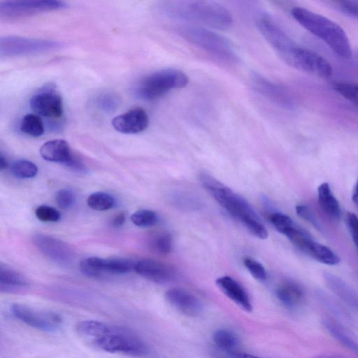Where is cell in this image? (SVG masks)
Listing matches in <instances>:
<instances>
[{
	"instance_id": "1",
	"label": "cell",
	"mask_w": 358,
	"mask_h": 358,
	"mask_svg": "<svg viewBox=\"0 0 358 358\" xmlns=\"http://www.w3.org/2000/svg\"><path fill=\"white\" fill-rule=\"evenodd\" d=\"M200 180L206 191L250 233L260 239L268 237V231L252 207L241 196L213 178L203 173Z\"/></svg>"
},
{
	"instance_id": "2",
	"label": "cell",
	"mask_w": 358,
	"mask_h": 358,
	"mask_svg": "<svg viewBox=\"0 0 358 358\" xmlns=\"http://www.w3.org/2000/svg\"><path fill=\"white\" fill-rule=\"evenodd\" d=\"M163 7L171 18L194 21L217 29H227L232 23L229 12L214 1L176 0L165 2Z\"/></svg>"
},
{
	"instance_id": "3",
	"label": "cell",
	"mask_w": 358,
	"mask_h": 358,
	"mask_svg": "<svg viewBox=\"0 0 358 358\" xmlns=\"http://www.w3.org/2000/svg\"><path fill=\"white\" fill-rule=\"evenodd\" d=\"M291 13L299 24L325 43L339 57L343 59L351 57L349 38L337 23L303 7H294Z\"/></svg>"
},
{
	"instance_id": "4",
	"label": "cell",
	"mask_w": 358,
	"mask_h": 358,
	"mask_svg": "<svg viewBox=\"0 0 358 358\" xmlns=\"http://www.w3.org/2000/svg\"><path fill=\"white\" fill-rule=\"evenodd\" d=\"M188 77L181 71L166 69L144 77L135 88L136 96L142 100H155L173 89L185 87Z\"/></svg>"
},
{
	"instance_id": "5",
	"label": "cell",
	"mask_w": 358,
	"mask_h": 358,
	"mask_svg": "<svg viewBox=\"0 0 358 358\" xmlns=\"http://www.w3.org/2000/svg\"><path fill=\"white\" fill-rule=\"evenodd\" d=\"M93 344L99 350L136 357L150 355L149 346L128 329L115 326L108 334L93 338Z\"/></svg>"
},
{
	"instance_id": "6",
	"label": "cell",
	"mask_w": 358,
	"mask_h": 358,
	"mask_svg": "<svg viewBox=\"0 0 358 358\" xmlns=\"http://www.w3.org/2000/svg\"><path fill=\"white\" fill-rule=\"evenodd\" d=\"M179 32L190 43L216 57L233 62L238 59L231 43L217 33L197 27H184Z\"/></svg>"
},
{
	"instance_id": "7",
	"label": "cell",
	"mask_w": 358,
	"mask_h": 358,
	"mask_svg": "<svg viewBox=\"0 0 358 358\" xmlns=\"http://www.w3.org/2000/svg\"><path fill=\"white\" fill-rule=\"evenodd\" d=\"M62 47L60 42L48 39L17 36H8L0 39V54L6 57L50 52Z\"/></svg>"
},
{
	"instance_id": "8",
	"label": "cell",
	"mask_w": 358,
	"mask_h": 358,
	"mask_svg": "<svg viewBox=\"0 0 358 358\" xmlns=\"http://www.w3.org/2000/svg\"><path fill=\"white\" fill-rule=\"evenodd\" d=\"M66 6V3L54 0L6 1L0 2V17L15 20Z\"/></svg>"
},
{
	"instance_id": "9",
	"label": "cell",
	"mask_w": 358,
	"mask_h": 358,
	"mask_svg": "<svg viewBox=\"0 0 358 358\" xmlns=\"http://www.w3.org/2000/svg\"><path fill=\"white\" fill-rule=\"evenodd\" d=\"M256 23L257 29L266 41L281 59L289 64L293 54L298 46L270 17L261 16L257 19Z\"/></svg>"
},
{
	"instance_id": "10",
	"label": "cell",
	"mask_w": 358,
	"mask_h": 358,
	"mask_svg": "<svg viewBox=\"0 0 358 358\" xmlns=\"http://www.w3.org/2000/svg\"><path fill=\"white\" fill-rule=\"evenodd\" d=\"M10 310L17 320L40 331H54L62 324L60 315L52 311L38 310L21 303L12 304Z\"/></svg>"
},
{
	"instance_id": "11",
	"label": "cell",
	"mask_w": 358,
	"mask_h": 358,
	"mask_svg": "<svg viewBox=\"0 0 358 358\" xmlns=\"http://www.w3.org/2000/svg\"><path fill=\"white\" fill-rule=\"evenodd\" d=\"M289 65L323 78L330 77L333 73L331 64L322 55L299 46L294 51Z\"/></svg>"
},
{
	"instance_id": "12",
	"label": "cell",
	"mask_w": 358,
	"mask_h": 358,
	"mask_svg": "<svg viewBox=\"0 0 358 358\" xmlns=\"http://www.w3.org/2000/svg\"><path fill=\"white\" fill-rule=\"evenodd\" d=\"M29 105L37 115L48 118L58 119L63 114L62 99L51 86L45 87L34 94Z\"/></svg>"
},
{
	"instance_id": "13",
	"label": "cell",
	"mask_w": 358,
	"mask_h": 358,
	"mask_svg": "<svg viewBox=\"0 0 358 358\" xmlns=\"http://www.w3.org/2000/svg\"><path fill=\"white\" fill-rule=\"evenodd\" d=\"M37 248L47 257L59 264H66L72 260L73 253L65 243L45 234L33 237Z\"/></svg>"
},
{
	"instance_id": "14",
	"label": "cell",
	"mask_w": 358,
	"mask_h": 358,
	"mask_svg": "<svg viewBox=\"0 0 358 358\" xmlns=\"http://www.w3.org/2000/svg\"><path fill=\"white\" fill-rule=\"evenodd\" d=\"M165 299L177 310L189 317H196L203 310L199 299L183 289L174 287L167 290Z\"/></svg>"
},
{
	"instance_id": "15",
	"label": "cell",
	"mask_w": 358,
	"mask_h": 358,
	"mask_svg": "<svg viewBox=\"0 0 358 358\" xmlns=\"http://www.w3.org/2000/svg\"><path fill=\"white\" fill-rule=\"evenodd\" d=\"M148 123V116L141 108H132L112 121L114 129L123 134L140 133L147 128Z\"/></svg>"
},
{
	"instance_id": "16",
	"label": "cell",
	"mask_w": 358,
	"mask_h": 358,
	"mask_svg": "<svg viewBox=\"0 0 358 358\" xmlns=\"http://www.w3.org/2000/svg\"><path fill=\"white\" fill-rule=\"evenodd\" d=\"M252 81L257 91L271 101L287 109L294 107V103L289 94L281 86L259 74L254 75Z\"/></svg>"
},
{
	"instance_id": "17",
	"label": "cell",
	"mask_w": 358,
	"mask_h": 358,
	"mask_svg": "<svg viewBox=\"0 0 358 358\" xmlns=\"http://www.w3.org/2000/svg\"><path fill=\"white\" fill-rule=\"evenodd\" d=\"M134 271L145 278L157 283H164L173 278V269L154 259H142L135 263Z\"/></svg>"
},
{
	"instance_id": "18",
	"label": "cell",
	"mask_w": 358,
	"mask_h": 358,
	"mask_svg": "<svg viewBox=\"0 0 358 358\" xmlns=\"http://www.w3.org/2000/svg\"><path fill=\"white\" fill-rule=\"evenodd\" d=\"M218 288L243 310L250 313L252 306L245 289L233 278L225 275L216 280Z\"/></svg>"
},
{
	"instance_id": "19",
	"label": "cell",
	"mask_w": 358,
	"mask_h": 358,
	"mask_svg": "<svg viewBox=\"0 0 358 358\" xmlns=\"http://www.w3.org/2000/svg\"><path fill=\"white\" fill-rule=\"evenodd\" d=\"M275 296L283 306L290 310L298 308L304 300L302 287L297 282L289 280L278 285Z\"/></svg>"
},
{
	"instance_id": "20",
	"label": "cell",
	"mask_w": 358,
	"mask_h": 358,
	"mask_svg": "<svg viewBox=\"0 0 358 358\" xmlns=\"http://www.w3.org/2000/svg\"><path fill=\"white\" fill-rule=\"evenodd\" d=\"M40 155L45 160L66 164L72 157L66 141L55 139L45 143L40 148Z\"/></svg>"
},
{
	"instance_id": "21",
	"label": "cell",
	"mask_w": 358,
	"mask_h": 358,
	"mask_svg": "<svg viewBox=\"0 0 358 358\" xmlns=\"http://www.w3.org/2000/svg\"><path fill=\"white\" fill-rule=\"evenodd\" d=\"M328 287L341 300L358 311V293L342 279L330 273L324 274Z\"/></svg>"
},
{
	"instance_id": "22",
	"label": "cell",
	"mask_w": 358,
	"mask_h": 358,
	"mask_svg": "<svg viewBox=\"0 0 358 358\" xmlns=\"http://www.w3.org/2000/svg\"><path fill=\"white\" fill-rule=\"evenodd\" d=\"M317 199L327 215L333 220H339L341 215L340 204L328 183L323 182L317 187Z\"/></svg>"
},
{
	"instance_id": "23",
	"label": "cell",
	"mask_w": 358,
	"mask_h": 358,
	"mask_svg": "<svg viewBox=\"0 0 358 358\" xmlns=\"http://www.w3.org/2000/svg\"><path fill=\"white\" fill-rule=\"evenodd\" d=\"M96 266L103 275L123 274L134 270L135 263L129 259L115 258L103 259L96 257Z\"/></svg>"
},
{
	"instance_id": "24",
	"label": "cell",
	"mask_w": 358,
	"mask_h": 358,
	"mask_svg": "<svg viewBox=\"0 0 358 358\" xmlns=\"http://www.w3.org/2000/svg\"><path fill=\"white\" fill-rule=\"evenodd\" d=\"M27 279L20 273L2 263L0 265V288L1 291H13L27 286Z\"/></svg>"
},
{
	"instance_id": "25",
	"label": "cell",
	"mask_w": 358,
	"mask_h": 358,
	"mask_svg": "<svg viewBox=\"0 0 358 358\" xmlns=\"http://www.w3.org/2000/svg\"><path fill=\"white\" fill-rule=\"evenodd\" d=\"M304 253L316 261L327 265H336L340 262V257L331 249L314 240L308 243Z\"/></svg>"
},
{
	"instance_id": "26",
	"label": "cell",
	"mask_w": 358,
	"mask_h": 358,
	"mask_svg": "<svg viewBox=\"0 0 358 358\" xmlns=\"http://www.w3.org/2000/svg\"><path fill=\"white\" fill-rule=\"evenodd\" d=\"M212 339L220 350L228 353L234 352L238 345L236 336L232 331L225 329L215 331Z\"/></svg>"
},
{
	"instance_id": "27",
	"label": "cell",
	"mask_w": 358,
	"mask_h": 358,
	"mask_svg": "<svg viewBox=\"0 0 358 358\" xmlns=\"http://www.w3.org/2000/svg\"><path fill=\"white\" fill-rule=\"evenodd\" d=\"M323 325L335 339L358 356V343L346 334L341 327L327 320L323 321Z\"/></svg>"
},
{
	"instance_id": "28",
	"label": "cell",
	"mask_w": 358,
	"mask_h": 358,
	"mask_svg": "<svg viewBox=\"0 0 358 358\" xmlns=\"http://www.w3.org/2000/svg\"><path fill=\"white\" fill-rule=\"evenodd\" d=\"M20 130L30 136L38 137L44 132L43 122L38 115L27 114L21 120Z\"/></svg>"
},
{
	"instance_id": "29",
	"label": "cell",
	"mask_w": 358,
	"mask_h": 358,
	"mask_svg": "<svg viewBox=\"0 0 358 358\" xmlns=\"http://www.w3.org/2000/svg\"><path fill=\"white\" fill-rule=\"evenodd\" d=\"M282 234L286 236L292 244L303 252L308 243L313 240L306 231L295 224L288 228Z\"/></svg>"
},
{
	"instance_id": "30",
	"label": "cell",
	"mask_w": 358,
	"mask_h": 358,
	"mask_svg": "<svg viewBox=\"0 0 358 358\" xmlns=\"http://www.w3.org/2000/svg\"><path fill=\"white\" fill-rule=\"evenodd\" d=\"M87 203L92 209L98 211H103L113 208L115 204V200L113 197L108 193L96 192L88 196Z\"/></svg>"
},
{
	"instance_id": "31",
	"label": "cell",
	"mask_w": 358,
	"mask_h": 358,
	"mask_svg": "<svg viewBox=\"0 0 358 358\" xmlns=\"http://www.w3.org/2000/svg\"><path fill=\"white\" fill-rule=\"evenodd\" d=\"M120 102L119 96L110 92H101L94 100L95 106L106 113L115 111L118 108Z\"/></svg>"
},
{
	"instance_id": "32",
	"label": "cell",
	"mask_w": 358,
	"mask_h": 358,
	"mask_svg": "<svg viewBox=\"0 0 358 358\" xmlns=\"http://www.w3.org/2000/svg\"><path fill=\"white\" fill-rule=\"evenodd\" d=\"M13 175L18 178H31L36 176L38 168L33 162L26 159L15 161L10 166Z\"/></svg>"
},
{
	"instance_id": "33",
	"label": "cell",
	"mask_w": 358,
	"mask_h": 358,
	"mask_svg": "<svg viewBox=\"0 0 358 358\" xmlns=\"http://www.w3.org/2000/svg\"><path fill=\"white\" fill-rule=\"evenodd\" d=\"M333 87L343 97L358 106V83L338 82Z\"/></svg>"
},
{
	"instance_id": "34",
	"label": "cell",
	"mask_w": 358,
	"mask_h": 358,
	"mask_svg": "<svg viewBox=\"0 0 358 358\" xmlns=\"http://www.w3.org/2000/svg\"><path fill=\"white\" fill-rule=\"evenodd\" d=\"M131 220L136 226L148 227L157 222L158 216L153 210L143 209L134 213L131 216Z\"/></svg>"
},
{
	"instance_id": "35",
	"label": "cell",
	"mask_w": 358,
	"mask_h": 358,
	"mask_svg": "<svg viewBox=\"0 0 358 358\" xmlns=\"http://www.w3.org/2000/svg\"><path fill=\"white\" fill-rule=\"evenodd\" d=\"M36 217L45 222H55L60 220V213L55 208L46 205L38 206L35 210Z\"/></svg>"
},
{
	"instance_id": "36",
	"label": "cell",
	"mask_w": 358,
	"mask_h": 358,
	"mask_svg": "<svg viewBox=\"0 0 358 358\" xmlns=\"http://www.w3.org/2000/svg\"><path fill=\"white\" fill-rule=\"evenodd\" d=\"M269 220L275 229L281 234L294 224L288 215L278 212L271 214Z\"/></svg>"
},
{
	"instance_id": "37",
	"label": "cell",
	"mask_w": 358,
	"mask_h": 358,
	"mask_svg": "<svg viewBox=\"0 0 358 358\" xmlns=\"http://www.w3.org/2000/svg\"><path fill=\"white\" fill-rule=\"evenodd\" d=\"M152 247L157 252L162 255L170 253L172 249V238L169 234L157 236L152 242Z\"/></svg>"
},
{
	"instance_id": "38",
	"label": "cell",
	"mask_w": 358,
	"mask_h": 358,
	"mask_svg": "<svg viewBox=\"0 0 358 358\" xmlns=\"http://www.w3.org/2000/svg\"><path fill=\"white\" fill-rule=\"evenodd\" d=\"M243 264L252 277L259 281H264L266 279V272L264 266L250 257H246L243 260Z\"/></svg>"
},
{
	"instance_id": "39",
	"label": "cell",
	"mask_w": 358,
	"mask_h": 358,
	"mask_svg": "<svg viewBox=\"0 0 358 358\" xmlns=\"http://www.w3.org/2000/svg\"><path fill=\"white\" fill-rule=\"evenodd\" d=\"M330 3L341 13L358 19V1H334Z\"/></svg>"
},
{
	"instance_id": "40",
	"label": "cell",
	"mask_w": 358,
	"mask_h": 358,
	"mask_svg": "<svg viewBox=\"0 0 358 358\" xmlns=\"http://www.w3.org/2000/svg\"><path fill=\"white\" fill-rule=\"evenodd\" d=\"M75 196L73 193L67 189L59 190L55 195V201L57 206L62 209L70 208L74 203Z\"/></svg>"
},
{
	"instance_id": "41",
	"label": "cell",
	"mask_w": 358,
	"mask_h": 358,
	"mask_svg": "<svg viewBox=\"0 0 358 358\" xmlns=\"http://www.w3.org/2000/svg\"><path fill=\"white\" fill-rule=\"evenodd\" d=\"M296 212L301 218L310 223L318 230L322 231V227L320 222L308 206L299 205L296 206Z\"/></svg>"
},
{
	"instance_id": "42",
	"label": "cell",
	"mask_w": 358,
	"mask_h": 358,
	"mask_svg": "<svg viewBox=\"0 0 358 358\" xmlns=\"http://www.w3.org/2000/svg\"><path fill=\"white\" fill-rule=\"evenodd\" d=\"M345 221L352 241L358 250V217L355 213L348 212L345 217Z\"/></svg>"
},
{
	"instance_id": "43",
	"label": "cell",
	"mask_w": 358,
	"mask_h": 358,
	"mask_svg": "<svg viewBox=\"0 0 358 358\" xmlns=\"http://www.w3.org/2000/svg\"><path fill=\"white\" fill-rule=\"evenodd\" d=\"M318 297L324 306H325L327 308H328L332 313L336 316H340L342 318L346 317L345 313L343 311L341 307L328 296L324 294L323 293H319Z\"/></svg>"
},
{
	"instance_id": "44",
	"label": "cell",
	"mask_w": 358,
	"mask_h": 358,
	"mask_svg": "<svg viewBox=\"0 0 358 358\" xmlns=\"http://www.w3.org/2000/svg\"><path fill=\"white\" fill-rule=\"evenodd\" d=\"M71 169L79 173H85L87 168L78 158L72 156L71 159L66 164Z\"/></svg>"
},
{
	"instance_id": "45",
	"label": "cell",
	"mask_w": 358,
	"mask_h": 358,
	"mask_svg": "<svg viewBox=\"0 0 358 358\" xmlns=\"http://www.w3.org/2000/svg\"><path fill=\"white\" fill-rule=\"evenodd\" d=\"M126 218L124 213H120L115 216L112 220V225L113 227H120L125 222Z\"/></svg>"
},
{
	"instance_id": "46",
	"label": "cell",
	"mask_w": 358,
	"mask_h": 358,
	"mask_svg": "<svg viewBox=\"0 0 358 358\" xmlns=\"http://www.w3.org/2000/svg\"><path fill=\"white\" fill-rule=\"evenodd\" d=\"M352 201L358 206V179L353 192Z\"/></svg>"
},
{
	"instance_id": "47",
	"label": "cell",
	"mask_w": 358,
	"mask_h": 358,
	"mask_svg": "<svg viewBox=\"0 0 358 358\" xmlns=\"http://www.w3.org/2000/svg\"><path fill=\"white\" fill-rule=\"evenodd\" d=\"M7 165H8V163H7V161L5 158V157L3 156V153L1 152V155H0V168L1 170L6 169L7 167Z\"/></svg>"
},
{
	"instance_id": "48",
	"label": "cell",
	"mask_w": 358,
	"mask_h": 358,
	"mask_svg": "<svg viewBox=\"0 0 358 358\" xmlns=\"http://www.w3.org/2000/svg\"><path fill=\"white\" fill-rule=\"evenodd\" d=\"M236 358H259L258 357L254 356L252 355L247 354V353H241L237 354Z\"/></svg>"
},
{
	"instance_id": "49",
	"label": "cell",
	"mask_w": 358,
	"mask_h": 358,
	"mask_svg": "<svg viewBox=\"0 0 358 358\" xmlns=\"http://www.w3.org/2000/svg\"><path fill=\"white\" fill-rule=\"evenodd\" d=\"M324 358H336V357H324Z\"/></svg>"
}]
</instances>
